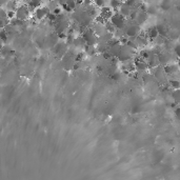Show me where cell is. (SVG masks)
Segmentation results:
<instances>
[{
  "mask_svg": "<svg viewBox=\"0 0 180 180\" xmlns=\"http://www.w3.org/2000/svg\"><path fill=\"white\" fill-rule=\"evenodd\" d=\"M138 53V51L131 49L128 45L123 44L120 45L119 53L117 56V60L120 62H125V61H130V60H133V58L136 56V54Z\"/></svg>",
  "mask_w": 180,
  "mask_h": 180,
  "instance_id": "1",
  "label": "cell"
},
{
  "mask_svg": "<svg viewBox=\"0 0 180 180\" xmlns=\"http://www.w3.org/2000/svg\"><path fill=\"white\" fill-rule=\"evenodd\" d=\"M122 31L128 38H136L141 33V26H138L135 21L127 19V23Z\"/></svg>",
  "mask_w": 180,
  "mask_h": 180,
  "instance_id": "2",
  "label": "cell"
},
{
  "mask_svg": "<svg viewBox=\"0 0 180 180\" xmlns=\"http://www.w3.org/2000/svg\"><path fill=\"white\" fill-rule=\"evenodd\" d=\"M150 74L154 77V79L156 80V82L158 84H167V76L165 74L164 70H163V67L161 65H158L157 68H154V69L150 70Z\"/></svg>",
  "mask_w": 180,
  "mask_h": 180,
  "instance_id": "3",
  "label": "cell"
},
{
  "mask_svg": "<svg viewBox=\"0 0 180 180\" xmlns=\"http://www.w3.org/2000/svg\"><path fill=\"white\" fill-rule=\"evenodd\" d=\"M81 37L83 38L84 42H86V44L88 45V46H96L98 37L96 36L94 31L91 28H86V30L82 32Z\"/></svg>",
  "mask_w": 180,
  "mask_h": 180,
  "instance_id": "4",
  "label": "cell"
},
{
  "mask_svg": "<svg viewBox=\"0 0 180 180\" xmlns=\"http://www.w3.org/2000/svg\"><path fill=\"white\" fill-rule=\"evenodd\" d=\"M51 51H52V53L54 54V56H55L57 59L60 60L63 56L65 55V54L68 53V51H69V46H68V44L65 43V41L59 40L57 44H56L55 46L51 50Z\"/></svg>",
  "mask_w": 180,
  "mask_h": 180,
  "instance_id": "5",
  "label": "cell"
},
{
  "mask_svg": "<svg viewBox=\"0 0 180 180\" xmlns=\"http://www.w3.org/2000/svg\"><path fill=\"white\" fill-rule=\"evenodd\" d=\"M31 12L28 10V7L26 5V3H22L19 4L17 8V10L15 11V18L18 20H21V21H26V20L30 19Z\"/></svg>",
  "mask_w": 180,
  "mask_h": 180,
  "instance_id": "6",
  "label": "cell"
},
{
  "mask_svg": "<svg viewBox=\"0 0 180 180\" xmlns=\"http://www.w3.org/2000/svg\"><path fill=\"white\" fill-rule=\"evenodd\" d=\"M59 41V38H58V35L56 34L54 31L52 32H49L46 33L44 37V43H43V49H46V50H50L51 51L54 46L58 43Z\"/></svg>",
  "mask_w": 180,
  "mask_h": 180,
  "instance_id": "7",
  "label": "cell"
},
{
  "mask_svg": "<svg viewBox=\"0 0 180 180\" xmlns=\"http://www.w3.org/2000/svg\"><path fill=\"white\" fill-rule=\"evenodd\" d=\"M110 21L115 26L116 30H121V31L123 30V28L125 26V23H127V19L123 18L121 15H119L117 12L112 15V17L110 18Z\"/></svg>",
  "mask_w": 180,
  "mask_h": 180,
  "instance_id": "8",
  "label": "cell"
},
{
  "mask_svg": "<svg viewBox=\"0 0 180 180\" xmlns=\"http://www.w3.org/2000/svg\"><path fill=\"white\" fill-rule=\"evenodd\" d=\"M157 57H158L159 65H161V67H165V65L170 64V63H173L174 54H173V52L162 51L160 54L157 55Z\"/></svg>",
  "mask_w": 180,
  "mask_h": 180,
  "instance_id": "9",
  "label": "cell"
},
{
  "mask_svg": "<svg viewBox=\"0 0 180 180\" xmlns=\"http://www.w3.org/2000/svg\"><path fill=\"white\" fill-rule=\"evenodd\" d=\"M133 63H134V67H135V71L138 72V73L143 74L148 71V64H146V61L141 59L140 57H138L137 54H136V56L133 58Z\"/></svg>",
  "mask_w": 180,
  "mask_h": 180,
  "instance_id": "10",
  "label": "cell"
},
{
  "mask_svg": "<svg viewBox=\"0 0 180 180\" xmlns=\"http://www.w3.org/2000/svg\"><path fill=\"white\" fill-rule=\"evenodd\" d=\"M50 13V10L46 8V5H41L40 8H38V9H36L34 11V13H33V15H34V19L37 20V21H41V20L45 19L47 16V14Z\"/></svg>",
  "mask_w": 180,
  "mask_h": 180,
  "instance_id": "11",
  "label": "cell"
},
{
  "mask_svg": "<svg viewBox=\"0 0 180 180\" xmlns=\"http://www.w3.org/2000/svg\"><path fill=\"white\" fill-rule=\"evenodd\" d=\"M155 26H156V30H157V32H158L159 36L166 38L167 33H169V30H170V28H167L166 23H165V22H163V21H159V22H157V23L155 24Z\"/></svg>",
  "mask_w": 180,
  "mask_h": 180,
  "instance_id": "12",
  "label": "cell"
},
{
  "mask_svg": "<svg viewBox=\"0 0 180 180\" xmlns=\"http://www.w3.org/2000/svg\"><path fill=\"white\" fill-rule=\"evenodd\" d=\"M148 15L146 14V12L140 11L139 10V11L137 12V15H136L134 21H135L139 26H143L146 21H148Z\"/></svg>",
  "mask_w": 180,
  "mask_h": 180,
  "instance_id": "13",
  "label": "cell"
},
{
  "mask_svg": "<svg viewBox=\"0 0 180 180\" xmlns=\"http://www.w3.org/2000/svg\"><path fill=\"white\" fill-rule=\"evenodd\" d=\"M146 64L148 67V70L151 69H154V68H157L159 65V62H158V57H157L156 54H154L151 50V54L150 56L148 57V59L146 60Z\"/></svg>",
  "mask_w": 180,
  "mask_h": 180,
  "instance_id": "14",
  "label": "cell"
},
{
  "mask_svg": "<svg viewBox=\"0 0 180 180\" xmlns=\"http://www.w3.org/2000/svg\"><path fill=\"white\" fill-rule=\"evenodd\" d=\"M15 50L12 49L11 45L9 44H4L2 47V50L0 51V56L3 58H5V59H9V58H11L12 56L15 55Z\"/></svg>",
  "mask_w": 180,
  "mask_h": 180,
  "instance_id": "15",
  "label": "cell"
},
{
  "mask_svg": "<svg viewBox=\"0 0 180 180\" xmlns=\"http://www.w3.org/2000/svg\"><path fill=\"white\" fill-rule=\"evenodd\" d=\"M131 12H132V8H130L129 5H127L124 2H122L121 5H120V8L118 9L117 13L119 14V15L122 16L123 18H125V19H129Z\"/></svg>",
  "mask_w": 180,
  "mask_h": 180,
  "instance_id": "16",
  "label": "cell"
},
{
  "mask_svg": "<svg viewBox=\"0 0 180 180\" xmlns=\"http://www.w3.org/2000/svg\"><path fill=\"white\" fill-rule=\"evenodd\" d=\"M86 42H84L83 38L81 37V35H78V36L75 37L74 39V42H73V47H75L77 51L82 52L83 51V47L86 46Z\"/></svg>",
  "mask_w": 180,
  "mask_h": 180,
  "instance_id": "17",
  "label": "cell"
},
{
  "mask_svg": "<svg viewBox=\"0 0 180 180\" xmlns=\"http://www.w3.org/2000/svg\"><path fill=\"white\" fill-rule=\"evenodd\" d=\"M163 70H164L166 76H170V75H175L176 73H178L179 68H178L177 63L173 62V63H170V64L165 65V67H163Z\"/></svg>",
  "mask_w": 180,
  "mask_h": 180,
  "instance_id": "18",
  "label": "cell"
},
{
  "mask_svg": "<svg viewBox=\"0 0 180 180\" xmlns=\"http://www.w3.org/2000/svg\"><path fill=\"white\" fill-rule=\"evenodd\" d=\"M146 35H148V40H154V39H156L157 37L159 36L158 32H157V30H156V26H150L148 32H146Z\"/></svg>",
  "mask_w": 180,
  "mask_h": 180,
  "instance_id": "19",
  "label": "cell"
},
{
  "mask_svg": "<svg viewBox=\"0 0 180 180\" xmlns=\"http://www.w3.org/2000/svg\"><path fill=\"white\" fill-rule=\"evenodd\" d=\"M83 52L84 54H86V56H90V57H95V56L97 55V51H96V46H88V45H86V46L83 47Z\"/></svg>",
  "mask_w": 180,
  "mask_h": 180,
  "instance_id": "20",
  "label": "cell"
},
{
  "mask_svg": "<svg viewBox=\"0 0 180 180\" xmlns=\"http://www.w3.org/2000/svg\"><path fill=\"white\" fill-rule=\"evenodd\" d=\"M18 5H19V3L16 2V1H9V2H5L4 10L7 12H15L17 10Z\"/></svg>",
  "mask_w": 180,
  "mask_h": 180,
  "instance_id": "21",
  "label": "cell"
},
{
  "mask_svg": "<svg viewBox=\"0 0 180 180\" xmlns=\"http://www.w3.org/2000/svg\"><path fill=\"white\" fill-rule=\"evenodd\" d=\"M172 7H173V2L170 1V0H163V1H161V2L159 3V9L162 10V11H164V12L171 10Z\"/></svg>",
  "mask_w": 180,
  "mask_h": 180,
  "instance_id": "22",
  "label": "cell"
},
{
  "mask_svg": "<svg viewBox=\"0 0 180 180\" xmlns=\"http://www.w3.org/2000/svg\"><path fill=\"white\" fill-rule=\"evenodd\" d=\"M146 12L148 16H155V15H157V13H158V9L155 7V4L146 5Z\"/></svg>",
  "mask_w": 180,
  "mask_h": 180,
  "instance_id": "23",
  "label": "cell"
},
{
  "mask_svg": "<svg viewBox=\"0 0 180 180\" xmlns=\"http://www.w3.org/2000/svg\"><path fill=\"white\" fill-rule=\"evenodd\" d=\"M167 84H169L172 88H174V90H179V88H180V83H179V80L178 79L169 80V81H167Z\"/></svg>",
  "mask_w": 180,
  "mask_h": 180,
  "instance_id": "24",
  "label": "cell"
},
{
  "mask_svg": "<svg viewBox=\"0 0 180 180\" xmlns=\"http://www.w3.org/2000/svg\"><path fill=\"white\" fill-rule=\"evenodd\" d=\"M104 26H105V30H106V32L111 33V34H114V33H115L116 28H115V26H114L113 24H112V22L110 21V20L105 21Z\"/></svg>",
  "mask_w": 180,
  "mask_h": 180,
  "instance_id": "25",
  "label": "cell"
},
{
  "mask_svg": "<svg viewBox=\"0 0 180 180\" xmlns=\"http://www.w3.org/2000/svg\"><path fill=\"white\" fill-rule=\"evenodd\" d=\"M171 97L176 103L179 102V100H180V92H179V90H174L173 92L171 93Z\"/></svg>",
  "mask_w": 180,
  "mask_h": 180,
  "instance_id": "26",
  "label": "cell"
},
{
  "mask_svg": "<svg viewBox=\"0 0 180 180\" xmlns=\"http://www.w3.org/2000/svg\"><path fill=\"white\" fill-rule=\"evenodd\" d=\"M45 5H46V8L50 10V12H53L55 9L59 8V3L56 2V1H51V2H47Z\"/></svg>",
  "mask_w": 180,
  "mask_h": 180,
  "instance_id": "27",
  "label": "cell"
},
{
  "mask_svg": "<svg viewBox=\"0 0 180 180\" xmlns=\"http://www.w3.org/2000/svg\"><path fill=\"white\" fill-rule=\"evenodd\" d=\"M111 78L113 80H115V81H119V80L122 78V73H121V72H119V71L115 72L113 75H111Z\"/></svg>",
  "mask_w": 180,
  "mask_h": 180,
  "instance_id": "28",
  "label": "cell"
},
{
  "mask_svg": "<svg viewBox=\"0 0 180 180\" xmlns=\"http://www.w3.org/2000/svg\"><path fill=\"white\" fill-rule=\"evenodd\" d=\"M175 113H176V116H177V117H179V107H176Z\"/></svg>",
  "mask_w": 180,
  "mask_h": 180,
  "instance_id": "29",
  "label": "cell"
},
{
  "mask_svg": "<svg viewBox=\"0 0 180 180\" xmlns=\"http://www.w3.org/2000/svg\"><path fill=\"white\" fill-rule=\"evenodd\" d=\"M3 45H4V44H3V43H2V42H1V41H0V51H1V50H2V47H3Z\"/></svg>",
  "mask_w": 180,
  "mask_h": 180,
  "instance_id": "30",
  "label": "cell"
}]
</instances>
